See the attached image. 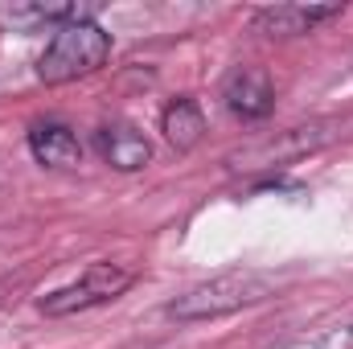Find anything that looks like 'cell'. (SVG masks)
<instances>
[{"instance_id":"6","label":"cell","mask_w":353,"mask_h":349,"mask_svg":"<svg viewBox=\"0 0 353 349\" xmlns=\"http://www.w3.org/2000/svg\"><path fill=\"white\" fill-rule=\"evenodd\" d=\"M333 17H341V4H275V8H259L251 25L263 37H304Z\"/></svg>"},{"instance_id":"4","label":"cell","mask_w":353,"mask_h":349,"mask_svg":"<svg viewBox=\"0 0 353 349\" xmlns=\"http://www.w3.org/2000/svg\"><path fill=\"white\" fill-rule=\"evenodd\" d=\"M136 283V271L123 267V263H90L87 271L66 283V288H54L50 296H41V312L46 317H74V312H87V308H99L115 296H123L128 288Z\"/></svg>"},{"instance_id":"11","label":"cell","mask_w":353,"mask_h":349,"mask_svg":"<svg viewBox=\"0 0 353 349\" xmlns=\"http://www.w3.org/2000/svg\"><path fill=\"white\" fill-rule=\"evenodd\" d=\"M0 304H4V288H0Z\"/></svg>"},{"instance_id":"9","label":"cell","mask_w":353,"mask_h":349,"mask_svg":"<svg viewBox=\"0 0 353 349\" xmlns=\"http://www.w3.org/2000/svg\"><path fill=\"white\" fill-rule=\"evenodd\" d=\"M161 132H165V140L173 144L176 152H189V148H197L201 144V136H205V115H201V107L193 103V99H173L165 111H161Z\"/></svg>"},{"instance_id":"5","label":"cell","mask_w":353,"mask_h":349,"mask_svg":"<svg viewBox=\"0 0 353 349\" xmlns=\"http://www.w3.org/2000/svg\"><path fill=\"white\" fill-rule=\"evenodd\" d=\"M222 103L239 119H267L275 111V83L263 66H234L222 79Z\"/></svg>"},{"instance_id":"10","label":"cell","mask_w":353,"mask_h":349,"mask_svg":"<svg viewBox=\"0 0 353 349\" xmlns=\"http://www.w3.org/2000/svg\"><path fill=\"white\" fill-rule=\"evenodd\" d=\"M275 349H353V321H337V325H321L304 337H292Z\"/></svg>"},{"instance_id":"8","label":"cell","mask_w":353,"mask_h":349,"mask_svg":"<svg viewBox=\"0 0 353 349\" xmlns=\"http://www.w3.org/2000/svg\"><path fill=\"white\" fill-rule=\"evenodd\" d=\"M29 152H33V161L46 165V169H79V165H83V144H79V136H74L66 123H54V119L33 123V132H29Z\"/></svg>"},{"instance_id":"3","label":"cell","mask_w":353,"mask_h":349,"mask_svg":"<svg viewBox=\"0 0 353 349\" xmlns=\"http://www.w3.org/2000/svg\"><path fill=\"white\" fill-rule=\"evenodd\" d=\"M107 58H111V33L94 21H70V25H58L50 46L41 50L37 79L50 87H62V83L94 74Z\"/></svg>"},{"instance_id":"1","label":"cell","mask_w":353,"mask_h":349,"mask_svg":"<svg viewBox=\"0 0 353 349\" xmlns=\"http://www.w3.org/2000/svg\"><path fill=\"white\" fill-rule=\"evenodd\" d=\"M275 275L255 271V267H230V271H218L193 288H185L181 296H173L165 304V317L176 325H197V321H218V317H230V312H243V308H255L275 296Z\"/></svg>"},{"instance_id":"7","label":"cell","mask_w":353,"mask_h":349,"mask_svg":"<svg viewBox=\"0 0 353 349\" xmlns=\"http://www.w3.org/2000/svg\"><path fill=\"white\" fill-rule=\"evenodd\" d=\"M94 148L115 173H140L152 161V144L136 123H103L94 132Z\"/></svg>"},{"instance_id":"2","label":"cell","mask_w":353,"mask_h":349,"mask_svg":"<svg viewBox=\"0 0 353 349\" xmlns=\"http://www.w3.org/2000/svg\"><path fill=\"white\" fill-rule=\"evenodd\" d=\"M350 132V119H312V123H300V128H288V132H275L267 140H255L239 152L226 157V165L234 173H279L329 144H337L341 136Z\"/></svg>"}]
</instances>
